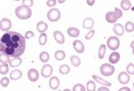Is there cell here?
<instances>
[{"instance_id":"44","label":"cell","mask_w":134,"mask_h":91,"mask_svg":"<svg viewBox=\"0 0 134 91\" xmlns=\"http://www.w3.org/2000/svg\"><path fill=\"white\" fill-rule=\"evenodd\" d=\"M130 47H132V48H134V41L133 42H132V43H131V46Z\"/></svg>"},{"instance_id":"25","label":"cell","mask_w":134,"mask_h":91,"mask_svg":"<svg viewBox=\"0 0 134 91\" xmlns=\"http://www.w3.org/2000/svg\"><path fill=\"white\" fill-rule=\"evenodd\" d=\"M39 58L41 60V61L43 62V63H46V62H47L49 60L50 55L46 52H41V54L39 55Z\"/></svg>"},{"instance_id":"28","label":"cell","mask_w":134,"mask_h":91,"mask_svg":"<svg viewBox=\"0 0 134 91\" xmlns=\"http://www.w3.org/2000/svg\"><path fill=\"white\" fill-rule=\"evenodd\" d=\"M86 89L88 91H95L96 85H95L94 81H93V80H90V81H88V83H87V84H86Z\"/></svg>"},{"instance_id":"33","label":"cell","mask_w":134,"mask_h":91,"mask_svg":"<svg viewBox=\"0 0 134 91\" xmlns=\"http://www.w3.org/2000/svg\"><path fill=\"white\" fill-rule=\"evenodd\" d=\"M73 91H85V88L83 84H76L73 87Z\"/></svg>"},{"instance_id":"20","label":"cell","mask_w":134,"mask_h":91,"mask_svg":"<svg viewBox=\"0 0 134 91\" xmlns=\"http://www.w3.org/2000/svg\"><path fill=\"white\" fill-rule=\"evenodd\" d=\"M92 78L94 79L95 80V81H96L97 83H99V84H102V85H106V86H111V85H112L110 82H109V81H106V80H104V79H101L100 77L97 76V75H93Z\"/></svg>"},{"instance_id":"21","label":"cell","mask_w":134,"mask_h":91,"mask_svg":"<svg viewBox=\"0 0 134 91\" xmlns=\"http://www.w3.org/2000/svg\"><path fill=\"white\" fill-rule=\"evenodd\" d=\"M23 62V60L21 58H13L12 60H10L9 61V65H11L12 67H17L19 66L20 65L22 64Z\"/></svg>"},{"instance_id":"15","label":"cell","mask_w":134,"mask_h":91,"mask_svg":"<svg viewBox=\"0 0 134 91\" xmlns=\"http://www.w3.org/2000/svg\"><path fill=\"white\" fill-rule=\"evenodd\" d=\"M94 21L93 20L92 18H87L84 20L83 22V27L85 29H88V30H90L91 28H93V27H94Z\"/></svg>"},{"instance_id":"29","label":"cell","mask_w":134,"mask_h":91,"mask_svg":"<svg viewBox=\"0 0 134 91\" xmlns=\"http://www.w3.org/2000/svg\"><path fill=\"white\" fill-rule=\"evenodd\" d=\"M46 42H47V36H46V33L41 34V36L39 37V44L41 46H44L46 45Z\"/></svg>"},{"instance_id":"45","label":"cell","mask_w":134,"mask_h":91,"mask_svg":"<svg viewBox=\"0 0 134 91\" xmlns=\"http://www.w3.org/2000/svg\"><path fill=\"white\" fill-rule=\"evenodd\" d=\"M63 91H70V89H64Z\"/></svg>"},{"instance_id":"47","label":"cell","mask_w":134,"mask_h":91,"mask_svg":"<svg viewBox=\"0 0 134 91\" xmlns=\"http://www.w3.org/2000/svg\"><path fill=\"white\" fill-rule=\"evenodd\" d=\"M133 88H134V83H133Z\"/></svg>"},{"instance_id":"23","label":"cell","mask_w":134,"mask_h":91,"mask_svg":"<svg viewBox=\"0 0 134 91\" xmlns=\"http://www.w3.org/2000/svg\"><path fill=\"white\" fill-rule=\"evenodd\" d=\"M55 58L57 60H62L65 58V53L61 50H58L55 52Z\"/></svg>"},{"instance_id":"12","label":"cell","mask_w":134,"mask_h":91,"mask_svg":"<svg viewBox=\"0 0 134 91\" xmlns=\"http://www.w3.org/2000/svg\"><path fill=\"white\" fill-rule=\"evenodd\" d=\"M113 31L117 36L121 37L123 35V33H124V28H123V26L121 23H117L114 25V27H113Z\"/></svg>"},{"instance_id":"37","label":"cell","mask_w":134,"mask_h":91,"mask_svg":"<svg viewBox=\"0 0 134 91\" xmlns=\"http://www.w3.org/2000/svg\"><path fill=\"white\" fill-rule=\"evenodd\" d=\"M23 5L30 8L33 5V1L32 0H24V1H23Z\"/></svg>"},{"instance_id":"5","label":"cell","mask_w":134,"mask_h":91,"mask_svg":"<svg viewBox=\"0 0 134 91\" xmlns=\"http://www.w3.org/2000/svg\"><path fill=\"white\" fill-rule=\"evenodd\" d=\"M107 46L110 50H116L120 46V41L117 37H110L107 41Z\"/></svg>"},{"instance_id":"9","label":"cell","mask_w":134,"mask_h":91,"mask_svg":"<svg viewBox=\"0 0 134 91\" xmlns=\"http://www.w3.org/2000/svg\"><path fill=\"white\" fill-rule=\"evenodd\" d=\"M27 77H28L30 81L35 82L39 79V73L36 69H31V70H28Z\"/></svg>"},{"instance_id":"7","label":"cell","mask_w":134,"mask_h":91,"mask_svg":"<svg viewBox=\"0 0 134 91\" xmlns=\"http://www.w3.org/2000/svg\"><path fill=\"white\" fill-rule=\"evenodd\" d=\"M12 27V22L8 18H3L0 22V29L3 32H8Z\"/></svg>"},{"instance_id":"26","label":"cell","mask_w":134,"mask_h":91,"mask_svg":"<svg viewBox=\"0 0 134 91\" xmlns=\"http://www.w3.org/2000/svg\"><path fill=\"white\" fill-rule=\"evenodd\" d=\"M131 6H132L131 2L128 1V0H123V1L121 2V8H122V10H124V11H127V10H129Z\"/></svg>"},{"instance_id":"11","label":"cell","mask_w":134,"mask_h":91,"mask_svg":"<svg viewBox=\"0 0 134 91\" xmlns=\"http://www.w3.org/2000/svg\"><path fill=\"white\" fill-rule=\"evenodd\" d=\"M105 19L109 23H114L117 22V20L118 19V16L114 12H109L107 13L105 15Z\"/></svg>"},{"instance_id":"41","label":"cell","mask_w":134,"mask_h":91,"mask_svg":"<svg viewBox=\"0 0 134 91\" xmlns=\"http://www.w3.org/2000/svg\"><path fill=\"white\" fill-rule=\"evenodd\" d=\"M97 91H110V90H109V89H108L107 87H100V88L98 89Z\"/></svg>"},{"instance_id":"8","label":"cell","mask_w":134,"mask_h":91,"mask_svg":"<svg viewBox=\"0 0 134 91\" xmlns=\"http://www.w3.org/2000/svg\"><path fill=\"white\" fill-rule=\"evenodd\" d=\"M118 81H119L120 84H126L130 81V76L127 72L122 71V72H120V74L118 75Z\"/></svg>"},{"instance_id":"43","label":"cell","mask_w":134,"mask_h":91,"mask_svg":"<svg viewBox=\"0 0 134 91\" xmlns=\"http://www.w3.org/2000/svg\"><path fill=\"white\" fill-rule=\"evenodd\" d=\"M118 91H131V89L128 88V87H122V88H121Z\"/></svg>"},{"instance_id":"38","label":"cell","mask_w":134,"mask_h":91,"mask_svg":"<svg viewBox=\"0 0 134 91\" xmlns=\"http://www.w3.org/2000/svg\"><path fill=\"white\" fill-rule=\"evenodd\" d=\"M34 33H33V32H32V31H27V32L25 33V38L26 39H31L32 37H34Z\"/></svg>"},{"instance_id":"22","label":"cell","mask_w":134,"mask_h":91,"mask_svg":"<svg viewBox=\"0 0 134 91\" xmlns=\"http://www.w3.org/2000/svg\"><path fill=\"white\" fill-rule=\"evenodd\" d=\"M70 60L71 64L73 65L75 67H78V66H80V63H81L80 59L78 56H76V55H72V56H70Z\"/></svg>"},{"instance_id":"32","label":"cell","mask_w":134,"mask_h":91,"mask_svg":"<svg viewBox=\"0 0 134 91\" xmlns=\"http://www.w3.org/2000/svg\"><path fill=\"white\" fill-rule=\"evenodd\" d=\"M9 70V67L7 64H1L0 65V73L2 75H6Z\"/></svg>"},{"instance_id":"39","label":"cell","mask_w":134,"mask_h":91,"mask_svg":"<svg viewBox=\"0 0 134 91\" xmlns=\"http://www.w3.org/2000/svg\"><path fill=\"white\" fill-rule=\"evenodd\" d=\"M56 3H57V1L56 0H48L47 2H46V5H47L48 7H54L55 6Z\"/></svg>"},{"instance_id":"4","label":"cell","mask_w":134,"mask_h":91,"mask_svg":"<svg viewBox=\"0 0 134 91\" xmlns=\"http://www.w3.org/2000/svg\"><path fill=\"white\" fill-rule=\"evenodd\" d=\"M47 18L51 22H57L60 18V12L57 8H51L47 12Z\"/></svg>"},{"instance_id":"19","label":"cell","mask_w":134,"mask_h":91,"mask_svg":"<svg viewBox=\"0 0 134 91\" xmlns=\"http://www.w3.org/2000/svg\"><path fill=\"white\" fill-rule=\"evenodd\" d=\"M67 33L71 37H77L80 35V30L76 27H70L67 30Z\"/></svg>"},{"instance_id":"31","label":"cell","mask_w":134,"mask_h":91,"mask_svg":"<svg viewBox=\"0 0 134 91\" xmlns=\"http://www.w3.org/2000/svg\"><path fill=\"white\" fill-rule=\"evenodd\" d=\"M10 60H9V56H8L7 55H5L3 53L0 54V62L1 64H7L9 63Z\"/></svg>"},{"instance_id":"36","label":"cell","mask_w":134,"mask_h":91,"mask_svg":"<svg viewBox=\"0 0 134 91\" xmlns=\"http://www.w3.org/2000/svg\"><path fill=\"white\" fill-rule=\"evenodd\" d=\"M94 32H95L94 30H91L90 32H89L88 33H87V34L85 35V39H86V40H90L93 37H94Z\"/></svg>"},{"instance_id":"34","label":"cell","mask_w":134,"mask_h":91,"mask_svg":"<svg viewBox=\"0 0 134 91\" xmlns=\"http://www.w3.org/2000/svg\"><path fill=\"white\" fill-rule=\"evenodd\" d=\"M127 72L130 75H134V64L129 63L127 66Z\"/></svg>"},{"instance_id":"27","label":"cell","mask_w":134,"mask_h":91,"mask_svg":"<svg viewBox=\"0 0 134 91\" xmlns=\"http://www.w3.org/2000/svg\"><path fill=\"white\" fill-rule=\"evenodd\" d=\"M106 53V46L105 45H101L99 49V59H104Z\"/></svg>"},{"instance_id":"14","label":"cell","mask_w":134,"mask_h":91,"mask_svg":"<svg viewBox=\"0 0 134 91\" xmlns=\"http://www.w3.org/2000/svg\"><path fill=\"white\" fill-rule=\"evenodd\" d=\"M54 38L55 40V42L59 44H64L65 42V37L63 33L60 31H55L54 32Z\"/></svg>"},{"instance_id":"1","label":"cell","mask_w":134,"mask_h":91,"mask_svg":"<svg viewBox=\"0 0 134 91\" xmlns=\"http://www.w3.org/2000/svg\"><path fill=\"white\" fill-rule=\"evenodd\" d=\"M26 50V38L16 32H8L1 37L0 50L1 53L9 57L18 58Z\"/></svg>"},{"instance_id":"35","label":"cell","mask_w":134,"mask_h":91,"mask_svg":"<svg viewBox=\"0 0 134 91\" xmlns=\"http://www.w3.org/2000/svg\"><path fill=\"white\" fill-rule=\"evenodd\" d=\"M0 83H1V85H2L3 87H7L8 85V84H9V79L7 78V77L2 78Z\"/></svg>"},{"instance_id":"42","label":"cell","mask_w":134,"mask_h":91,"mask_svg":"<svg viewBox=\"0 0 134 91\" xmlns=\"http://www.w3.org/2000/svg\"><path fill=\"white\" fill-rule=\"evenodd\" d=\"M94 3H95L94 0H91V1H90V0H88V1H87V4H88L89 6H93V5L94 4Z\"/></svg>"},{"instance_id":"40","label":"cell","mask_w":134,"mask_h":91,"mask_svg":"<svg viewBox=\"0 0 134 91\" xmlns=\"http://www.w3.org/2000/svg\"><path fill=\"white\" fill-rule=\"evenodd\" d=\"M114 13H116V15L118 16V18H121L122 17V10L119 9V8H115L114 9Z\"/></svg>"},{"instance_id":"24","label":"cell","mask_w":134,"mask_h":91,"mask_svg":"<svg viewBox=\"0 0 134 91\" xmlns=\"http://www.w3.org/2000/svg\"><path fill=\"white\" fill-rule=\"evenodd\" d=\"M59 71L61 75H67L70 71V68L67 65H61L59 68Z\"/></svg>"},{"instance_id":"6","label":"cell","mask_w":134,"mask_h":91,"mask_svg":"<svg viewBox=\"0 0 134 91\" xmlns=\"http://www.w3.org/2000/svg\"><path fill=\"white\" fill-rule=\"evenodd\" d=\"M53 73V68L51 65L46 64L42 68V75L44 78H49Z\"/></svg>"},{"instance_id":"30","label":"cell","mask_w":134,"mask_h":91,"mask_svg":"<svg viewBox=\"0 0 134 91\" xmlns=\"http://www.w3.org/2000/svg\"><path fill=\"white\" fill-rule=\"evenodd\" d=\"M125 30L127 32H132L134 31V23L132 22H127L125 24Z\"/></svg>"},{"instance_id":"13","label":"cell","mask_w":134,"mask_h":91,"mask_svg":"<svg viewBox=\"0 0 134 91\" xmlns=\"http://www.w3.org/2000/svg\"><path fill=\"white\" fill-rule=\"evenodd\" d=\"M60 85V80L56 76H53L50 79L49 81V86L51 89H56L59 88Z\"/></svg>"},{"instance_id":"10","label":"cell","mask_w":134,"mask_h":91,"mask_svg":"<svg viewBox=\"0 0 134 91\" xmlns=\"http://www.w3.org/2000/svg\"><path fill=\"white\" fill-rule=\"evenodd\" d=\"M73 47L74 49L75 50V52H77L78 53H83L85 50V45L80 40H75L73 42Z\"/></svg>"},{"instance_id":"2","label":"cell","mask_w":134,"mask_h":91,"mask_svg":"<svg viewBox=\"0 0 134 91\" xmlns=\"http://www.w3.org/2000/svg\"><path fill=\"white\" fill-rule=\"evenodd\" d=\"M15 14H16V16L19 19L26 20V19H28L32 16V10H31L29 7L21 5V6H18L15 9Z\"/></svg>"},{"instance_id":"18","label":"cell","mask_w":134,"mask_h":91,"mask_svg":"<svg viewBox=\"0 0 134 91\" xmlns=\"http://www.w3.org/2000/svg\"><path fill=\"white\" fill-rule=\"evenodd\" d=\"M22 76H23V73L19 70H14L10 74V78H11L12 80H18L19 79H21Z\"/></svg>"},{"instance_id":"17","label":"cell","mask_w":134,"mask_h":91,"mask_svg":"<svg viewBox=\"0 0 134 91\" xmlns=\"http://www.w3.org/2000/svg\"><path fill=\"white\" fill-rule=\"evenodd\" d=\"M119 60H120V55L118 52H113L112 54H110L109 57V60L111 64H116L119 61Z\"/></svg>"},{"instance_id":"46","label":"cell","mask_w":134,"mask_h":91,"mask_svg":"<svg viewBox=\"0 0 134 91\" xmlns=\"http://www.w3.org/2000/svg\"><path fill=\"white\" fill-rule=\"evenodd\" d=\"M132 52H133V55H134V48H132Z\"/></svg>"},{"instance_id":"16","label":"cell","mask_w":134,"mask_h":91,"mask_svg":"<svg viewBox=\"0 0 134 91\" xmlns=\"http://www.w3.org/2000/svg\"><path fill=\"white\" fill-rule=\"evenodd\" d=\"M37 29L41 34L45 33V32L48 29V25H47V23L41 21L37 24Z\"/></svg>"},{"instance_id":"3","label":"cell","mask_w":134,"mask_h":91,"mask_svg":"<svg viewBox=\"0 0 134 91\" xmlns=\"http://www.w3.org/2000/svg\"><path fill=\"white\" fill-rule=\"evenodd\" d=\"M115 71V68L113 65L109 64V63H104L100 66V73L104 75V76H110Z\"/></svg>"}]
</instances>
